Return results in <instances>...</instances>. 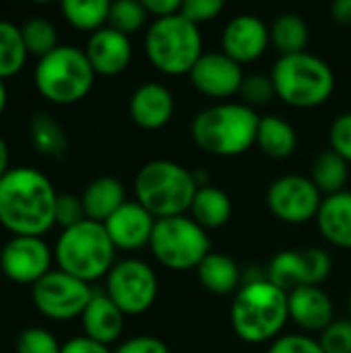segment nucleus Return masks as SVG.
<instances>
[{"mask_svg":"<svg viewBox=\"0 0 351 353\" xmlns=\"http://www.w3.org/2000/svg\"><path fill=\"white\" fill-rule=\"evenodd\" d=\"M54 261L60 271L91 285L93 281L108 277L116 265V246L103 223L85 219L60 232L54 244Z\"/></svg>","mask_w":351,"mask_h":353,"instance_id":"4","label":"nucleus"},{"mask_svg":"<svg viewBox=\"0 0 351 353\" xmlns=\"http://www.w3.org/2000/svg\"><path fill=\"white\" fill-rule=\"evenodd\" d=\"M238 95L242 97L244 105L254 110L259 105L271 103L277 97V91H275V85H273L271 77H267V74H248V77H244V83H242Z\"/></svg>","mask_w":351,"mask_h":353,"instance_id":"35","label":"nucleus"},{"mask_svg":"<svg viewBox=\"0 0 351 353\" xmlns=\"http://www.w3.org/2000/svg\"><path fill=\"white\" fill-rule=\"evenodd\" d=\"M10 149L6 145V141L0 137V180L10 172Z\"/></svg>","mask_w":351,"mask_h":353,"instance_id":"46","label":"nucleus"},{"mask_svg":"<svg viewBox=\"0 0 351 353\" xmlns=\"http://www.w3.org/2000/svg\"><path fill=\"white\" fill-rule=\"evenodd\" d=\"M54 248L43 238L10 236L0 246V273L17 285H35L52 271Z\"/></svg>","mask_w":351,"mask_h":353,"instance_id":"13","label":"nucleus"},{"mask_svg":"<svg viewBox=\"0 0 351 353\" xmlns=\"http://www.w3.org/2000/svg\"><path fill=\"white\" fill-rule=\"evenodd\" d=\"M114 353H170V347L157 337L141 335V337H132L120 343Z\"/></svg>","mask_w":351,"mask_h":353,"instance_id":"42","label":"nucleus"},{"mask_svg":"<svg viewBox=\"0 0 351 353\" xmlns=\"http://www.w3.org/2000/svg\"><path fill=\"white\" fill-rule=\"evenodd\" d=\"M261 116L244 103H215L201 110L192 124L190 134L194 145L217 157H236L257 145Z\"/></svg>","mask_w":351,"mask_h":353,"instance_id":"2","label":"nucleus"},{"mask_svg":"<svg viewBox=\"0 0 351 353\" xmlns=\"http://www.w3.org/2000/svg\"><path fill=\"white\" fill-rule=\"evenodd\" d=\"M56 199L58 192L43 172L12 168L0 180V225L12 236L43 238L56 225Z\"/></svg>","mask_w":351,"mask_h":353,"instance_id":"1","label":"nucleus"},{"mask_svg":"<svg viewBox=\"0 0 351 353\" xmlns=\"http://www.w3.org/2000/svg\"><path fill=\"white\" fill-rule=\"evenodd\" d=\"M85 54L95 74L116 77L128 68L132 60V43L128 35L112 27H103L89 35Z\"/></svg>","mask_w":351,"mask_h":353,"instance_id":"17","label":"nucleus"},{"mask_svg":"<svg viewBox=\"0 0 351 353\" xmlns=\"http://www.w3.org/2000/svg\"><path fill=\"white\" fill-rule=\"evenodd\" d=\"M269 43H271L269 27L265 25L263 19L254 14L234 17L221 33L223 54L230 56L240 66L259 60Z\"/></svg>","mask_w":351,"mask_h":353,"instance_id":"15","label":"nucleus"},{"mask_svg":"<svg viewBox=\"0 0 351 353\" xmlns=\"http://www.w3.org/2000/svg\"><path fill=\"white\" fill-rule=\"evenodd\" d=\"M331 14L337 23L351 25V0H337L331 4Z\"/></svg>","mask_w":351,"mask_h":353,"instance_id":"45","label":"nucleus"},{"mask_svg":"<svg viewBox=\"0 0 351 353\" xmlns=\"http://www.w3.org/2000/svg\"><path fill=\"white\" fill-rule=\"evenodd\" d=\"M329 143L331 151H335L339 157L351 163V112L339 114L333 120L329 128Z\"/></svg>","mask_w":351,"mask_h":353,"instance_id":"39","label":"nucleus"},{"mask_svg":"<svg viewBox=\"0 0 351 353\" xmlns=\"http://www.w3.org/2000/svg\"><path fill=\"white\" fill-rule=\"evenodd\" d=\"M85 207L83 199L72 192H60L56 199V225L68 230L81 221H85Z\"/></svg>","mask_w":351,"mask_h":353,"instance_id":"36","label":"nucleus"},{"mask_svg":"<svg viewBox=\"0 0 351 353\" xmlns=\"http://www.w3.org/2000/svg\"><path fill=\"white\" fill-rule=\"evenodd\" d=\"M232 209L234 207L228 192L207 184L197 190L188 213L203 230H219L230 221Z\"/></svg>","mask_w":351,"mask_h":353,"instance_id":"24","label":"nucleus"},{"mask_svg":"<svg viewBox=\"0 0 351 353\" xmlns=\"http://www.w3.org/2000/svg\"><path fill=\"white\" fill-rule=\"evenodd\" d=\"M277 97L283 103L300 110H310L327 103L335 91V74L331 66L308 52L279 56L271 70Z\"/></svg>","mask_w":351,"mask_h":353,"instance_id":"7","label":"nucleus"},{"mask_svg":"<svg viewBox=\"0 0 351 353\" xmlns=\"http://www.w3.org/2000/svg\"><path fill=\"white\" fill-rule=\"evenodd\" d=\"M323 205V194L306 176L288 174L277 178L267 190V207L275 219L300 225L317 219Z\"/></svg>","mask_w":351,"mask_h":353,"instance_id":"12","label":"nucleus"},{"mask_svg":"<svg viewBox=\"0 0 351 353\" xmlns=\"http://www.w3.org/2000/svg\"><path fill=\"white\" fill-rule=\"evenodd\" d=\"M290 321L302 331L323 333L333 323V302L321 285H302L288 294Z\"/></svg>","mask_w":351,"mask_h":353,"instance_id":"19","label":"nucleus"},{"mask_svg":"<svg viewBox=\"0 0 351 353\" xmlns=\"http://www.w3.org/2000/svg\"><path fill=\"white\" fill-rule=\"evenodd\" d=\"M147 12L155 19H166V17H174L180 14L182 10V2L180 0H143Z\"/></svg>","mask_w":351,"mask_h":353,"instance_id":"44","label":"nucleus"},{"mask_svg":"<svg viewBox=\"0 0 351 353\" xmlns=\"http://www.w3.org/2000/svg\"><path fill=\"white\" fill-rule=\"evenodd\" d=\"M197 277L201 285L215 296H228L242 288V271L238 263L221 252H209L197 267Z\"/></svg>","mask_w":351,"mask_h":353,"instance_id":"23","label":"nucleus"},{"mask_svg":"<svg viewBox=\"0 0 351 353\" xmlns=\"http://www.w3.org/2000/svg\"><path fill=\"white\" fill-rule=\"evenodd\" d=\"M230 321L234 333L244 343L275 341L290 321L288 294L267 281V277L244 283L232 302Z\"/></svg>","mask_w":351,"mask_h":353,"instance_id":"3","label":"nucleus"},{"mask_svg":"<svg viewBox=\"0 0 351 353\" xmlns=\"http://www.w3.org/2000/svg\"><path fill=\"white\" fill-rule=\"evenodd\" d=\"M302 256L306 265L308 285H321L331 275V269H333L329 252L321 248H308V250H302Z\"/></svg>","mask_w":351,"mask_h":353,"instance_id":"38","label":"nucleus"},{"mask_svg":"<svg viewBox=\"0 0 351 353\" xmlns=\"http://www.w3.org/2000/svg\"><path fill=\"white\" fill-rule=\"evenodd\" d=\"M244 77L242 66L223 52L203 54L188 74L192 87L213 99H228L240 93Z\"/></svg>","mask_w":351,"mask_h":353,"instance_id":"14","label":"nucleus"},{"mask_svg":"<svg viewBox=\"0 0 351 353\" xmlns=\"http://www.w3.org/2000/svg\"><path fill=\"white\" fill-rule=\"evenodd\" d=\"M62 343L43 327H27L19 333L14 353H60Z\"/></svg>","mask_w":351,"mask_h":353,"instance_id":"34","label":"nucleus"},{"mask_svg":"<svg viewBox=\"0 0 351 353\" xmlns=\"http://www.w3.org/2000/svg\"><path fill=\"white\" fill-rule=\"evenodd\" d=\"M149 19V12L145 8L143 2L139 0H116L110 2V19H108V27L124 33V35H132L137 31H141L145 27Z\"/></svg>","mask_w":351,"mask_h":353,"instance_id":"33","label":"nucleus"},{"mask_svg":"<svg viewBox=\"0 0 351 353\" xmlns=\"http://www.w3.org/2000/svg\"><path fill=\"white\" fill-rule=\"evenodd\" d=\"M149 248L155 261L170 271H190L211 252V238L192 217L157 219Z\"/></svg>","mask_w":351,"mask_h":353,"instance_id":"9","label":"nucleus"},{"mask_svg":"<svg viewBox=\"0 0 351 353\" xmlns=\"http://www.w3.org/2000/svg\"><path fill=\"white\" fill-rule=\"evenodd\" d=\"M223 10V2L221 0H184L182 2V10L180 14L190 21L192 25H203L213 21L215 17H219Z\"/></svg>","mask_w":351,"mask_h":353,"instance_id":"40","label":"nucleus"},{"mask_svg":"<svg viewBox=\"0 0 351 353\" xmlns=\"http://www.w3.org/2000/svg\"><path fill=\"white\" fill-rule=\"evenodd\" d=\"M21 33L27 46L29 56H35L37 60L54 52L58 43V31L56 25L46 17H31L21 25Z\"/></svg>","mask_w":351,"mask_h":353,"instance_id":"32","label":"nucleus"},{"mask_svg":"<svg viewBox=\"0 0 351 353\" xmlns=\"http://www.w3.org/2000/svg\"><path fill=\"white\" fill-rule=\"evenodd\" d=\"M267 353H325L321 343L308 335H281L277 337Z\"/></svg>","mask_w":351,"mask_h":353,"instance_id":"41","label":"nucleus"},{"mask_svg":"<svg viewBox=\"0 0 351 353\" xmlns=\"http://www.w3.org/2000/svg\"><path fill=\"white\" fill-rule=\"evenodd\" d=\"M155 217L137 201H126L106 223V232L116 246V250L124 252H137L145 246H149Z\"/></svg>","mask_w":351,"mask_h":353,"instance_id":"16","label":"nucleus"},{"mask_svg":"<svg viewBox=\"0 0 351 353\" xmlns=\"http://www.w3.org/2000/svg\"><path fill=\"white\" fill-rule=\"evenodd\" d=\"M157 292V275L141 259L118 261L106 277V294L124 316L145 314L155 304Z\"/></svg>","mask_w":351,"mask_h":353,"instance_id":"11","label":"nucleus"},{"mask_svg":"<svg viewBox=\"0 0 351 353\" xmlns=\"http://www.w3.org/2000/svg\"><path fill=\"white\" fill-rule=\"evenodd\" d=\"M6 103H8V91H6V85L4 81H0V118L6 110Z\"/></svg>","mask_w":351,"mask_h":353,"instance_id":"47","label":"nucleus"},{"mask_svg":"<svg viewBox=\"0 0 351 353\" xmlns=\"http://www.w3.org/2000/svg\"><path fill=\"white\" fill-rule=\"evenodd\" d=\"M29 58L21 27L10 21H0V81L19 74Z\"/></svg>","mask_w":351,"mask_h":353,"instance_id":"31","label":"nucleus"},{"mask_svg":"<svg viewBox=\"0 0 351 353\" xmlns=\"http://www.w3.org/2000/svg\"><path fill=\"white\" fill-rule=\"evenodd\" d=\"M60 353H112L108 345H101L85 335L81 337H72L68 339L66 343H62V350Z\"/></svg>","mask_w":351,"mask_h":353,"instance_id":"43","label":"nucleus"},{"mask_svg":"<svg viewBox=\"0 0 351 353\" xmlns=\"http://www.w3.org/2000/svg\"><path fill=\"white\" fill-rule=\"evenodd\" d=\"M350 314H351V294H350Z\"/></svg>","mask_w":351,"mask_h":353,"instance_id":"48","label":"nucleus"},{"mask_svg":"<svg viewBox=\"0 0 351 353\" xmlns=\"http://www.w3.org/2000/svg\"><path fill=\"white\" fill-rule=\"evenodd\" d=\"M174 95L159 83H143L137 87L128 101L130 120L143 130H159L174 116Z\"/></svg>","mask_w":351,"mask_h":353,"instance_id":"18","label":"nucleus"},{"mask_svg":"<svg viewBox=\"0 0 351 353\" xmlns=\"http://www.w3.org/2000/svg\"><path fill=\"white\" fill-rule=\"evenodd\" d=\"M269 35H271V46L281 56H294L306 52L308 37H310L306 21L296 12L279 14L269 27Z\"/></svg>","mask_w":351,"mask_h":353,"instance_id":"26","label":"nucleus"},{"mask_svg":"<svg viewBox=\"0 0 351 353\" xmlns=\"http://www.w3.org/2000/svg\"><path fill=\"white\" fill-rule=\"evenodd\" d=\"M93 294L89 283L60 269H52L31 288V302L43 319L68 323L83 316Z\"/></svg>","mask_w":351,"mask_h":353,"instance_id":"10","label":"nucleus"},{"mask_svg":"<svg viewBox=\"0 0 351 353\" xmlns=\"http://www.w3.org/2000/svg\"><path fill=\"white\" fill-rule=\"evenodd\" d=\"M325 353H351V321H333L319 339Z\"/></svg>","mask_w":351,"mask_h":353,"instance_id":"37","label":"nucleus"},{"mask_svg":"<svg viewBox=\"0 0 351 353\" xmlns=\"http://www.w3.org/2000/svg\"><path fill=\"white\" fill-rule=\"evenodd\" d=\"M124 312L108 298L106 292H95L81 316V325L85 337L101 345H112L120 339L124 331Z\"/></svg>","mask_w":351,"mask_h":353,"instance_id":"20","label":"nucleus"},{"mask_svg":"<svg viewBox=\"0 0 351 353\" xmlns=\"http://www.w3.org/2000/svg\"><path fill=\"white\" fill-rule=\"evenodd\" d=\"M348 178H350V163L343 157H339L335 151L329 149L314 159L310 180L321 190V194L325 192L327 196H331L343 192Z\"/></svg>","mask_w":351,"mask_h":353,"instance_id":"30","label":"nucleus"},{"mask_svg":"<svg viewBox=\"0 0 351 353\" xmlns=\"http://www.w3.org/2000/svg\"><path fill=\"white\" fill-rule=\"evenodd\" d=\"M95 70L85 50L77 46H58L39 58L33 68V85L37 93L56 105H72L89 95L95 83Z\"/></svg>","mask_w":351,"mask_h":353,"instance_id":"6","label":"nucleus"},{"mask_svg":"<svg viewBox=\"0 0 351 353\" xmlns=\"http://www.w3.org/2000/svg\"><path fill=\"white\" fill-rule=\"evenodd\" d=\"M199 186L190 170L176 161L145 163L134 178V196L155 219L180 217L190 211Z\"/></svg>","mask_w":351,"mask_h":353,"instance_id":"5","label":"nucleus"},{"mask_svg":"<svg viewBox=\"0 0 351 353\" xmlns=\"http://www.w3.org/2000/svg\"><path fill=\"white\" fill-rule=\"evenodd\" d=\"M267 281H271L275 288L283 290L285 294H290L302 285H308L302 252L283 250V252L275 254L267 267Z\"/></svg>","mask_w":351,"mask_h":353,"instance_id":"29","label":"nucleus"},{"mask_svg":"<svg viewBox=\"0 0 351 353\" xmlns=\"http://www.w3.org/2000/svg\"><path fill=\"white\" fill-rule=\"evenodd\" d=\"M81 199L85 207V217L89 221L106 223L126 203V190L118 178L99 176L87 184Z\"/></svg>","mask_w":351,"mask_h":353,"instance_id":"22","label":"nucleus"},{"mask_svg":"<svg viewBox=\"0 0 351 353\" xmlns=\"http://www.w3.org/2000/svg\"><path fill=\"white\" fill-rule=\"evenodd\" d=\"M319 230L323 238L337 246L351 250V192L343 190L323 199L321 211L317 215Z\"/></svg>","mask_w":351,"mask_h":353,"instance_id":"21","label":"nucleus"},{"mask_svg":"<svg viewBox=\"0 0 351 353\" xmlns=\"http://www.w3.org/2000/svg\"><path fill=\"white\" fill-rule=\"evenodd\" d=\"M64 21L87 33H95L108 27L110 19V2L108 0H64L60 4Z\"/></svg>","mask_w":351,"mask_h":353,"instance_id":"28","label":"nucleus"},{"mask_svg":"<svg viewBox=\"0 0 351 353\" xmlns=\"http://www.w3.org/2000/svg\"><path fill=\"white\" fill-rule=\"evenodd\" d=\"M145 54L159 72L168 77L190 74L203 52V35L182 14L153 19L145 33Z\"/></svg>","mask_w":351,"mask_h":353,"instance_id":"8","label":"nucleus"},{"mask_svg":"<svg viewBox=\"0 0 351 353\" xmlns=\"http://www.w3.org/2000/svg\"><path fill=\"white\" fill-rule=\"evenodd\" d=\"M29 139L33 149L52 159H62L68 151V139L64 128L46 112H37L29 122Z\"/></svg>","mask_w":351,"mask_h":353,"instance_id":"27","label":"nucleus"},{"mask_svg":"<svg viewBox=\"0 0 351 353\" xmlns=\"http://www.w3.org/2000/svg\"><path fill=\"white\" fill-rule=\"evenodd\" d=\"M257 145L265 155L273 159H285L296 151L298 134L288 120L279 116H265L259 122Z\"/></svg>","mask_w":351,"mask_h":353,"instance_id":"25","label":"nucleus"}]
</instances>
